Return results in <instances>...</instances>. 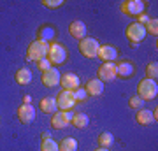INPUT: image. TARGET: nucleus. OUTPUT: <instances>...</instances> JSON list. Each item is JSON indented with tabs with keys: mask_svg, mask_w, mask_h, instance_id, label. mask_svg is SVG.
Here are the masks:
<instances>
[{
	"mask_svg": "<svg viewBox=\"0 0 158 151\" xmlns=\"http://www.w3.org/2000/svg\"><path fill=\"white\" fill-rule=\"evenodd\" d=\"M48 51H49V44L40 42V40H34V42L28 44L27 60H28V62H40V60L48 58Z\"/></svg>",
	"mask_w": 158,
	"mask_h": 151,
	"instance_id": "1",
	"label": "nucleus"
},
{
	"mask_svg": "<svg viewBox=\"0 0 158 151\" xmlns=\"http://www.w3.org/2000/svg\"><path fill=\"white\" fill-rule=\"evenodd\" d=\"M158 95V84L156 81L151 79H142L141 83L137 84V97H141L142 100H153Z\"/></svg>",
	"mask_w": 158,
	"mask_h": 151,
	"instance_id": "2",
	"label": "nucleus"
},
{
	"mask_svg": "<svg viewBox=\"0 0 158 151\" xmlns=\"http://www.w3.org/2000/svg\"><path fill=\"white\" fill-rule=\"evenodd\" d=\"M98 49H100V44L93 37H85V39L79 40V51L85 58H97Z\"/></svg>",
	"mask_w": 158,
	"mask_h": 151,
	"instance_id": "3",
	"label": "nucleus"
},
{
	"mask_svg": "<svg viewBox=\"0 0 158 151\" xmlns=\"http://www.w3.org/2000/svg\"><path fill=\"white\" fill-rule=\"evenodd\" d=\"M48 60L51 62V65H62L67 60V49L60 42H51L49 51H48Z\"/></svg>",
	"mask_w": 158,
	"mask_h": 151,
	"instance_id": "4",
	"label": "nucleus"
},
{
	"mask_svg": "<svg viewBox=\"0 0 158 151\" xmlns=\"http://www.w3.org/2000/svg\"><path fill=\"white\" fill-rule=\"evenodd\" d=\"M125 34H127V39L130 40V44L132 46H137L141 44L144 37H146V28L139 25V23H130L127 30H125Z\"/></svg>",
	"mask_w": 158,
	"mask_h": 151,
	"instance_id": "5",
	"label": "nucleus"
},
{
	"mask_svg": "<svg viewBox=\"0 0 158 151\" xmlns=\"http://www.w3.org/2000/svg\"><path fill=\"white\" fill-rule=\"evenodd\" d=\"M121 12L127 14V16L137 18L139 14L146 12V2H142V0H125V2H121Z\"/></svg>",
	"mask_w": 158,
	"mask_h": 151,
	"instance_id": "6",
	"label": "nucleus"
},
{
	"mask_svg": "<svg viewBox=\"0 0 158 151\" xmlns=\"http://www.w3.org/2000/svg\"><path fill=\"white\" fill-rule=\"evenodd\" d=\"M118 78L116 76V63L114 62H104L97 70V79H100L102 83H111Z\"/></svg>",
	"mask_w": 158,
	"mask_h": 151,
	"instance_id": "7",
	"label": "nucleus"
},
{
	"mask_svg": "<svg viewBox=\"0 0 158 151\" xmlns=\"http://www.w3.org/2000/svg\"><path fill=\"white\" fill-rule=\"evenodd\" d=\"M72 111H56L53 112V116H51V127L56 130H62L65 128V127H69L70 125V121H72Z\"/></svg>",
	"mask_w": 158,
	"mask_h": 151,
	"instance_id": "8",
	"label": "nucleus"
},
{
	"mask_svg": "<svg viewBox=\"0 0 158 151\" xmlns=\"http://www.w3.org/2000/svg\"><path fill=\"white\" fill-rule=\"evenodd\" d=\"M56 106L60 111H70L74 109L76 106V100H74V95L72 91H69V90H62L56 97Z\"/></svg>",
	"mask_w": 158,
	"mask_h": 151,
	"instance_id": "9",
	"label": "nucleus"
},
{
	"mask_svg": "<svg viewBox=\"0 0 158 151\" xmlns=\"http://www.w3.org/2000/svg\"><path fill=\"white\" fill-rule=\"evenodd\" d=\"M18 120L23 125H30L35 120V109L32 107V104H21L18 109Z\"/></svg>",
	"mask_w": 158,
	"mask_h": 151,
	"instance_id": "10",
	"label": "nucleus"
},
{
	"mask_svg": "<svg viewBox=\"0 0 158 151\" xmlns=\"http://www.w3.org/2000/svg\"><path fill=\"white\" fill-rule=\"evenodd\" d=\"M55 39H56V30L51 25H42L37 30V40H40V42L51 44V42H55Z\"/></svg>",
	"mask_w": 158,
	"mask_h": 151,
	"instance_id": "11",
	"label": "nucleus"
},
{
	"mask_svg": "<svg viewBox=\"0 0 158 151\" xmlns=\"http://www.w3.org/2000/svg\"><path fill=\"white\" fill-rule=\"evenodd\" d=\"M60 78H62V74L58 72V69L51 67L49 70L42 72V84L48 88H55L56 84H60Z\"/></svg>",
	"mask_w": 158,
	"mask_h": 151,
	"instance_id": "12",
	"label": "nucleus"
},
{
	"mask_svg": "<svg viewBox=\"0 0 158 151\" xmlns=\"http://www.w3.org/2000/svg\"><path fill=\"white\" fill-rule=\"evenodd\" d=\"M60 84H62L63 90L74 91L76 88H79V86H81V81H79V78L76 76V74L65 72V74H62V78H60Z\"/></svg>",
	"mask_w": 158,
	"mask_h": 151,
	"instance_id": "13",
	"label": "nucleus"
},
{
	"mask_svg": "<svg viewBox=\"0 0 158 151\" xmlns=\"http://www.w3.org/2000/svg\"><path fill=\"white\" fill-rule=\"evenodd\" d=\"M135 74V65L130 62V60H121L116 63V76L119 78H132Z\"/></svg>",
	"mask_w": 158,
	"mask_h": 151,
	"instance_id": "14",
	"label": "nucleus"
},
{
	"mask_svg": "<svg viewBox=\"0 0 158 151\" xmlns=\"http://www.w3.org/2000/svg\"><path fill=\"white\" fill-rule=\"evenodd\" d=\"M118 49L111 44H106V46H100V49H98V58H100L102 62H114L116 58H118Z\"/></svg>",
	"mask_w": 158,
	"mask_h": 151,
	"instance_id": "15",
	"label": "nucleus"
},
{
	"mask_svg": "<svg viewBox=\"0 0 158 151\" xmlns=\"http://www.w3.org/2000/svg\"><path fill=\"white\" fill-rule=\"evenodd\" d=\"M69 34L72 35L74 39H85L86 37V25L83 21H79V19H76V21H72L70 25H69Z\"/></svg>",
	"mask_w": 158,
	"mask_h": 151,
	"instance_id": "16",
	"label": "nucleus"
},
{
	"mask_svg": "<svg viewBox=\"0 0 158 151\" xmlns=\"http://www.w3.org/2000/svg\"><path fill=\"white\" fill-rule=\"evenodd\" d=\"M86 93L91 97H98L102 95V91H104V83H102L100 79H88V83H86Z\"/></svg>",
	"mask_w": 158,
	"mask_h": 151,
	"instance_id": "17",
	"label": "nucleus"
},
{
	"mask_svg": "<svg viewBox=\"0 0 158 151\" xmlns=\"http://www.w3.org/2000/svg\"><path fill=\"white\" fill-rule=\"evenodd\" d=\"M39 107L40 111L46 112V114H53V112H56V99H53V97H46V99H40L39 102Z\"/></svg>",
	"mask_w": 158,
	"mask_h": 151,
	"instance_id": "18",
	"label": "nucleus"
},
{
	"mask_svg": "<svg viewBox=\"0 0 158 151\" xmlns=\"http://www.w3.org/2000/svg\"><path fill=\"white\" fill-rule=\"evenodd\" d=\"M135 120L139 125H151L153 121H155V118H153V111H149V109H139L135 114Z\"/></svg>",
	"mask_w": 158,
	"mask_h": 151,
	"instance_id": "19",
	"label": "nucleus"
},
{
	"mask_svg": "<svg viewBox=\"0 0 158 151\" xmlns=\"http://www.w3.org/2000/svg\"><path fill=\"white\" fill-rule=\"evenodd\" d=\"M70 123H72L76 128L81 130V128H86V127H88L90 118L86 116L85 112H74V114H72V121H70Z\"/></svg>",
	"mask_w": 158,
	"mask_h": 151,
	"instance_id": "20",
	"label": "nucleus"
},
{
	"mask_svg": "<svg viewBox=\"0 0 158 151\" xmlns=\"http://www.w3.org/2000/svg\"><path fill=\"white\" fill-rule=\"evenodd\" d=\"M14 79H16V83L21 84V86L28 84L30 81H32V72H30V69H27V67L19 69V70L16 72V76H14Z\"/></svg>",
	"mask_w": 158,
	"mask_h": 151,
	"instance_id": "21",
	"label": "nucleus"
},
{
	"mask_svg": "<svg viewBox=\"0 0 158 151\" xmlns=\"http://www.w3.org/2000/svg\"><path fill=\"white\" fill-rule=\"evenodd\" d=\"M58 151H77V141L72 137H65L58 144Z\"/></svg>",
	"mask_w": 158,
	"mask_h": 151,
	"instance_id": "22",
	"label": "nucleus"
},
{
	"mask_svg": "<svg viewBox=\"0 0 158 151\" xmlns=\"http://www.w3.org/2000/svg\"><path fill=\"white\" fill-rule=\"evenodd\" d=\"M98 144H100V148H106L107 149L109 146L114 144V137L111 132H102L100 135H98Z\"/></svg>",
	"mask_w": 158,
	"mask_h": 151,
	"instance_id": "23",
	"label": "nucleus"
},
{
	"mask_svg": "<svg viewBox=\"0 0 158 151\" xmlns=\"http://www.w3.org/2000/svg\"><path fill=\"white\" fill-rule=\"evenodd\" d=\"M156 78H158V63L156 62H151L146 67V79L156 81Z\"/></svg>",
	"mask_w": 158,
	"mask_h": 151,
	"instance_id": "24",
	"label": "nucleus"
},
{
	"mask_svg": "<svg viewBox=\"0 0 158 151\" xmlns=\"http://www.w3.org/2000/svg\"><path fill=\"white\" fill-rule=\"evenodd\" d=\"M144 28H146V34H151L156 37L158 35V19L156 18H149V21L144 25Z\"/></svg>",
	"mask_w": 158,
	"mask_h": 151,
	"instance_id": "25",
	"label": "nucleus"
},
{
	"mask_svg": "<svg viewBox=\"0 0 158 151\" xmlns=\"http://www.w3.org/2000/svg\"><path fill=\"white\" fill-rule=\"evenodd\" d=\"M40 151H58L56 141H53V139H44V141H40Z\"/></svg>",
	"mask_w": 158,
	"mask_h": 151,
	"instance_id": "26",
	"label": "nucleus"
},
{
	"mask_svg": "<svg viewBox=\"0 0 158 151\" xmlns=\"http://www.w3.org/2000/svg\"><path fill=\"white\" fill-rule=\"evenodd\" d=\"M128 106L132 107V109H144V100H142L141 97H137V95H134V97H130V100H128Z\"/></svg>",
	"mask_w": 158,
	"mask_h": 151,
	"instance_id": "27",
	"label": "nucleus"
},
{
	"mask_svg": "<svg viewBox=\"0 0 158 151\" xmlns=\"http://www.w3.org/2000/svg\"><path fill=\"white\" fill-rule=\"evenodd\" d=\"M72 95H74V100H76V104H77V102H83L86 99V97H88V93H86V90L85 88H81V86H79V88H76L72 91Z\"/></svg>",
	"mask_w": 158,
	"mask_h": 151,
	"instance_id": "28",
	"label": "nucleus"
},
{
	"mask_svg": "<svg viewBox=\"0 0 158 151\" xmlns=\"http://www.w3.org/2000/svg\"><path fill=\"white\" fill-rule=\"evenodd\" d=\"M63 4H65L63 0H42V6L49 7V9H58V7H62Z\"/></svg>",
	"mask_w": 158,
	"mask_h": 151,
	"instance_id": "29",
	"label": "nucleus"
},
{
	"mask_svg": "<svg viewBox=\"0 0 158 151\" xmlns=\"http://www.w3.org/2000/svg\"><path fill=\"white\" fill-rule=\"evenodd\" d=\"M51 67H53V65H51V62L48 60V58L40 60V62H37V69H39L40 72H46V70H49Z\"/></svg>",
	"mask_w": 158,
	"mask_h": 151,
	"instance_id": "30",
	"label": "nucleus"
},
{
	"mask_svg": "<svg viewBox=\"0 0 158 151\" xmlns=\"http://www.w3.org/2000/svg\"><path fill=\"white\" fill-rule=\"evenodd\" d=\"M148 21H149V16H148L146 12H142V14H139V16H137V21L135 23H139V25H142V27H144Z\"/></svg>",
	"mask_w": 158,
	"mask_h": 151,
	"instance_id": "31",
	"label": "nucleus"
},
{
	"mask_svg": "<svg viewBox=\"0 0 158 151\" xmlns=\"http://www.w3.org/2000/svg\"><path fill=\"white\" fill-rule=\"evenodd\" d=\"M44 139H51L49 132H42V134H40V141H44Z\"/></svg>",
	"mask_w": 158,
	"mask_h": 151,
	"instance_id": "32",
	"label": "nucleus"
},
{
	"mask_svg": "<svg viewBox=\"0 0 158 151\" xmlns=\"http://www.w3.org/2000/svg\"><path fill=\"white\" fill-rule=\"evenodd\" d=\"M23 104H32V97L25 95V97H23Z\"/></svg>",
	"mask_w": 158,
	"mask_h": 151,
	"instance_id": "33",
	"label": "nucleus"
},
{
	"mask_svg": "<svg viewBox=\"0 0 158 151\" xmlns=\"http://www.w3.org/2000/svg\"><path fill=\"white\" fill-rule=\"evenodd\" d=\"M95 151H109V149H106V148H97Z\"/></svg>",
	"mask_w": 158,
	"mask_h": 151,
	"instance_id": "34",
	"label": "nucleus"
}]
</instances>
